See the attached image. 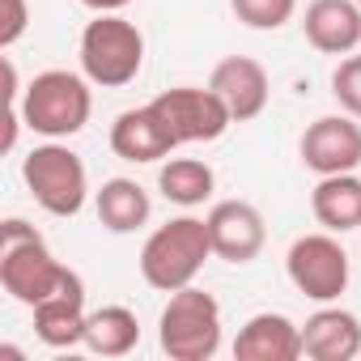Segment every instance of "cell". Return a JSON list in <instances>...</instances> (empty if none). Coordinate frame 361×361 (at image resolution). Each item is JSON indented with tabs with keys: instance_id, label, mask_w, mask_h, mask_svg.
Segmentation results:
<instances>
[{
	"instance_id": "1",
	"label": "cell",
	"mask_w": 361,
	"mask_h": 361,
	"mask_svg": "<svg viewBox=\"0 0 361 361\" xmlns=\"http://www.w3.org/2000/svg\"><path fill=\"white\" fill-rule=\"evenodd\" d=\"M68 281H77L73 268H64L43 234L35 226H26L22 217H9L5 226H0V285H5V293L22 306H39L43 298L60 293Z\"/></svg>"
},
{
	"instance_id": "2",
	"label": "cell",
	"mask_w": 361,
	"mask_h": 361,
	"mask_svg": "<svg viewBox=\"0 0 361 361\" xmlns=\"http://www.w3.org/2000/svg\"><path fill=\"white\" fill-rule=\"evenodd\" d=\"M90 77L81 73H68V68H47L39 73L26 90H22V123L35 132V136H47V140H68L77 136L90 115H94V94H90Z\"/></svg>"
},
{
	"instance_id": "3",
	"label": "cell",
	"mask_w": 361,
	"mask_h": 361,
	"mask_svg": "<svg viewBox=\"0 0 361 361\" xmlns=\"http://www.w3.org/2000/svg\"><path fill=\"white\" fill-rule=\"evenodd\" d=\"M213 255V238H209V221L204 217H174L166 226H157L145 247H140V276L149 289L174 293L200 276L204 259Z\"/></svg>"
},
{
	"instance_id": "4",
	"label": "cell",
	"mask_w": 361,
	"mask_h": 361,
	"mask_svg": "<svg viewBox=\"0 0 361 361\" xmlns=\"http://www.w3.org/2000/svg\"><path fill=\"white\" fill-rule=\"evenodd\" d=\"M157 344L170 361H209L221 348V306L213 293L183 285L174 289L157 319Z\"/></svg>"
},
{
	"instance_id": "5",
	"label": "cell",
	"mask_w": 361,
	"mask_h": 361,
	"mask_svg": "<svg viewBox=\"0 0 361 361\" xmlns=\"http://www.w3.org/2000/svg\"><path fill=\"white\" fill-rule=\"evenodd\" d=\"M145 68V35L119 13H98L81 30V73L102 90H123Z\"/></svg>"
},
{
	"instance_id": "6",
	"label": "cell",
	"mask_w": 361,
	"mask_h": 361,
	"mask_svg": "<svg viewBox=\"0 0 361 361\" xmlns=\"http://www.w3.org/2000/svg\"><path fill=\"white\" fill-rule=\"evenodd\" d=\"M22 178L35 196V204L51 217H77L90 200V174H85V161L60 145V140H47V145H35L22 161Z\"/></svg>"
},
{
	"instance_id": "7",
	"label": "cell",
	"mask_w": 361,
	"mask_h": 361,
	"mask_svg": "<svg viewBox=\"0 0 361 361\" xmlns=\"http://www.w3.org/2000/svg\"><path fill=\"white\" fill-rule=\"evenodd\" d=\"M285 272H289L293 289L306 293L310 302H336L348 289V251L340 247V238L331 230L302 234L285 255Z\"/></svg>"
},
{
	"instance_id": "8",
	"label": "cell",
	"mask_w": 361,
	"mask_h": 361,
	"mask_svg": "<svg viewBox=\"0 0 361 361\" xmlns=\"http://www.w3.org/2000/svg\"><path fill=\"white\" fill-rule=\"evenodd\" d=\"M153 111L166 119V128L174 132L178 145H200V140H217L226 136V128L234 123L230 106L221 102L217 90H196V85H174L161 90L153 98Z\"/></svg>"
},
{
	"instance_id": "9",
	"label": "cell",
	"mask_w": 361,
	"mask_h": 361,
	"mask_svg": "<svg viewBox=\"0 0 361 361\" xmlns=\"http://www.w3.org/2000/svg\"><path fill=\"white\" fill-rule=\"evenodd\" d=\"M302 161L306 170L323 174H348L361 166V123L344 115H323L302 132Z\"/></svg>"
},
{
	"instance_id": "10",
	"label": "cell",
	"mask_w": 361,
	"mask_h": 361,
	"mask_svg": "<svg viewBox=\"0 0 361 361\" xmlns=\"http://www.w3.org/2000/svg\"><path fill=\"white\" fill-rule=\"evenodd\" d=\"M204 221H209L213 255L226 264H251L268 243L264 213L247 200H221V204H213V213Z\"/></svg>"
},
{
	"instance_id": "11",
	"label": "cell",
	"mask_w": 361,
	"mask_h": 361,
	"mask_svg": "<svg viewBox=\"0 0 361 361\" xmlns=\"http://www.w3.org/2000/svg\"><path fill=\"white\" fill-rule=\"evenodd\" d=\"M209 90L221 94V102L230 106L234 123H251L268 111V98H272V81H268V68L251 56H226L213 77H209Z\"/></svg>"
},
{
	"instance_id": "12",
	"label": "cell",
	"mask_w": 361,
	"mask_h": 361,
	"mask_svg": "<svg viewBox=\"0 0 361 361\" xmlns=\"http://www.w3.org/2000/svg\"><path fill=\"white\" fill-rule=\"evenodd\" d=\"M111 149H115V157L145 166V161L170 157V153L178 149V140H174V132L166 128V119H161V115L153 111V102H149V106L123 111V115L111 123Z\"/></svg>"
},
{
	"instance_id": "13",
	"label": "cell",
	"mask_w": 361,
	"mask_h": 361,
	"mask_svg": "<svg viewBox=\"0 0 361 361\" xmlns=\"http://www.w3.org/2000/svg\"><path fill=\"white\" fill-rule=\"evenodd\" d=\"M238 361H298L302 357V327L281 310L251 314L234 336Z\"/></svg>"
},
{
	"instance_id": "14",
	"label": "cell",
	"mask_w": 361,
	"mask_h": 361,
	"mask_svg": "<svg viewBox=\"0 0 361 361\" xmlns=\"http://www.w3.org/2000/svg\"><path fill=\"white\" fill-rule=\"evenodd\" d=\"M306 43L323 56H348L361 43V5L357 0H310L302 18Z\"/></svg>"
},
{
	"instance_id": "15",
	"label": "cell",
	"mask_w": 361,
	"mask_h": 361,
	"mask_svg": "<svg viewBox=\"0 0 361 361\" xmlns=\"http://www.w3.org/2000/svg\"><path fill=\"white\" fill-rule=\"evenodd\" d=\"M361 353V319L353 310L327 306L302 323V357L310 361H353Z\"/></svg>"
},
{
	"instance_id": "16",
	"label": "cell",
	"mask_w": 361,
	"mask_h": 361,
	"mask_svg": "<svg viewBox=\"0 0 361 361\" xmlns=\"http://www.w3.org/2000/svg\"><path fill=\"white\" fill-rule=\"evenodd\" d=\"M85 319H90L85 314V285L77 276L60 293H51L35 306V336L47 348H73V344H85Z\"/></svg>"
},
{
	"instance_id": "17",
	"label": "cell",
	"mask_w": 361,
	"mask_h": 361,
	"mask_svg": "<svg viewBox=\"0 0 361 361\" xmlns=\"http://www.w3.org/2000/svg\"><path fill=\"white\" fill-rule=\"evenodd\" d=\"M310 213L331 234L361 230V178L353 170L348 174H323L319 188L310 192Z\"/></svg>"
},
{
	"instance_id": "18",
	"label": "cell",
	"mask_w": 361,
	"mask_h": 361,
	"mask_svg": "<svg viewBox=\"0 0 361 361\" xmlns=\"http://www.w3.org/2000/svg\"><path fill=\"white\" fill-rule=\"evenodd\" d=\"M94 209H98V221L111 234H136L149 221L153 200L136 178H106L98 188V196H94Z\"/></svg>"
},
{
	"instance_id": "19",
	"label": "cell",
	"mask_w": 361,
	"mask_h": 361,
	"mask_svg": "<svg viewBox=\"0 0 361 361\" xmlns=\"http://www.w3.org/2000/svg\"><path fill=\"white\" fill-rule=\"evenodd\" d=\"M213 188H217V174H213V166L200 161V157H170V161L157 170V192H161L170 204H178V209L204 204V200L213 196Z\"/></svg>"
},
{
	"instance_id": "20",
	"label": "cell",
	"mask_w": 361,
	"mask_h": 361,
	"mask_svg": "<svg viewBox=\"0 0 361 361\" xmlns=\"http://www.w3.org/2000/svg\"><path fill=\"white\" fill-rule=\"evenodd\" d=\"M140 344V319L128 306H102L85 319V348L98 357H128Z\"/></svg>"
},
{
	"instance_id": "21",
	"label": "cell",
	"mask_w": 361,
	"mask_h": 361,
	"mask_svg": "<svg viewBox=\"0 0 361 361\" xmlns=\"http://www.w3.org/2000/svg\"><path fill=\"white\" fill-rule=\"evenodd\" d=\"M230 9L251 30H281L285 22H293L298 0H230Z\"/></svg>"
},
{
	"instance_id": "22",
	"label": "cell",
	"mask_w": 361,
	"mask_h": 361,
	"mask_svg": "<svg viewBox=\"0 0 361 361\" xmlns=\"http://www.w3.org/2000/svg\"><path fill=\"white\" fill-rule=\"evenodd\" d=\"M331 98L340 102V111H348L353 119H361V56H344L331 73Z\"/></svg>"
},
{
	"instance_id": "23",
	"label": "cell",
	"mask_w": 361,
	"mask_h": 361,
	"mask_svg": "<svg viewBox=\"0 0 361 361\" xmlns=\"http://www.w3.org/2000/svg\"><path fill=\"white\" fill-rule=\"evenodd\" d=\"M26 26H30V5L26 0H5V22H0V47H13L22 35H26Z\"/></svg>"
},
{
	"instance_id": "24",
	"label": "cell",
	"mask_w": 361,
	"mask_h": 361,
	"mask_svg": "<svg viewBox=\"0 0 361 361\" xmlns=\"http://www.w3.org/2000/svg\"><path fill=\"white\" fill-rule=\"evenodd\" d=\"M85 9H94V13H119V9H128L132 0H81Z\"/></svg>"
},
{
	"instance_id": "25",
	"label": "cell",
	"mask_w": 361,
	"mask_h": 361,
	"mask_svg": "<svg viewBox=\"0 0 361 361\" xmlns=\"http://www.w3.org/2000/svg\"><path fill=\"white\" fill-rule=\"evenodd\" d=\"M357 5H361V0H357Z\"/></svg>"
}]
</instances>
